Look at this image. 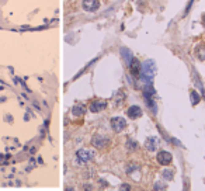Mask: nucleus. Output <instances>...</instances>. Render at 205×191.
Instances as JSON below:
<instances>
[{"label": "nucleus", "instance_id": "obj_1", "mask_svg": "<svg viewBox=\"0 0 205 191\" xmlns=\"http://www.w3.org/2000/svg\"><path fill=\"white\" fill-rule=\"evenodd\" d=\"M156 75V65L155 62H153L152 59H148L145 60V62L142 63V66H141V77H142L143 82H146L148 84H150V82H152V79L155 77Z\"/></svg>", "mask_w": 205, "mask_h": 191}, {"label": "nucleus", "instance_id": "obj_11", "mask_svg": "<svg viewBox=\"0 0 205 191\" xmlns=\"http://www.w3.org/2000/svg\"><path fill=\"white\" fill-rule=\"evenodd\" d=\"M121 56L124 58V60H125V63L129 66V63H131V60L133 59L132 56V52L128 49V48H121Z\"/></svg>", "mask_w": 205, "mask_h": 191}, {"label": "nucleus", "instance_id": "obj_12", "mask_svg": "<svg viewBox=\"0 0 205 191\" xmlns=\"http://www.w3.org/2000/svg\"><path fill=\"white\" fill-rule=\"evenodd\" d=\"M195 55L199 60H205V45H199L195 49Z\"/></svg>", "mask_w": 205, "mask_h": 191}, {"label": "nucleus", "instance_id": "obj_2", "mask_svg": "<svg viewBox=\"0 0 205 191\" xmlns=\"http://www.w3.org/2000/svg\"><path fill=\"white\" fill-rule=\"evenodd\" d=\"M93 159V152L87 150V149H80L76 153V163L77 165H86Z\"/></svg>", "mask_w": 205, "mask_h": 191}, {"label": "nucleus", "instance_id": "obj_13", "mask_svg": "<svg viewBox=\"0 0 205 191\" xmlns=\"http://www.w3.org/2000/svg\"><path fill=\"white\" fill-rule=\"evenodd\" d=\"M72 114L75 117H80V115H83L84 114V107L83 106H75L72 108Z\"/></svg>", "mask_w": 205, "mask_h": 191}, {"label": "nucleus", "instance_id": "obj_10", "mask_svg": "<svg viewBox=\"0 0 205 191\" xmlns=\"http://www.w3.org/2000/svg\"><path fill=\"white\" fill-rule=\"evenodd\" d=\"M141 63H139L138 59H132L131 60V63H129V69H131V73H132L133 76H139L141 75Z\"/></svg>", "mask_w": 205, "mask_h": 191}, {"label": "nucleus", "instance_id": "obj_5", "mask_svg": "<svg viewBox=\"0 0 205 191\" xmlns=\"http://www.w3.org/2000/svg\"><path fill=\"white\" fill-rule=\"evenodd\" d=\"M82 6L86 11H90V13H91V11H96L100 7V2L99 0H83Z\"/></svg>", "mask_w": 205, "mask_h": 191}, {"label": "nucleus", "instance_id": "obj_16", "mask_svg": "<svg viewBox=\"0 0 205 191\" xmlns=\"http://www.w3.org/2000/svg\"><path fill=\"white\" fill-rule=\"evenodd\" d=\"M128 148H129V150H135V149L138 148V143L133 142L132 139H129V141H128Z\"/></svg>", "mask_w": 205, "mask_h": 191}, {"label": "nucleus", "instance_id": "obj_8", "mask_svg": "<svg viewBox=\"0 0 205 191\" xmlns=\"http://www.w3.org/2000/svg\"><path fill=\"white\" fill-rule=\"evenodd\" d=\"M126 115L132 119L139 118V117H142V108L139 106H131L128 108V111H126Z\"/></svg>", "mask_w": 205, "mask_h": 191}, {"label": "nucleus", "instance_id": "obj_3", "mask_svg": "<svg viewBox=\"0 0 205 191\" xmlns=\"http://www.w3.org/2000/svg\"><path fill=\"white\" fill-rule=\"evenodd\" d=\"M111 128L114 132H121L126 128V121L122 117H114L111 119Z\"/></svg>", "mask_w": 205, "mask_h": 191}, {"label": "nucleus", "instance_id": "obj_9", "mask_svg": "<svg viewBox=\"0 0 205 191\" xmlns=\"http://www.w3.org/2000/svg\"><path fill=\"white\" fill-rule=\"evenodd\" d=\"M145 146L149 152H155L157 149V138L156 136H150V138L146 139L145 142Z\"/></svg>", "mask_w": 205, "mask_h": 191}, {"label": "nucleus", "instance_id": "obj_15", "mask_svg": "<svg viewBox=\"0 0 205 191\" xmlns=\"http://www.w3.org/2000/svg\"><path fill=\"white\" fill-rule=\"evenodd\" d=\"M163 177H164L166 180H172V178H173V171L172 170H167V169H166V170H163Z\"/></svg>", "mask_w": 205, "mask_h": 191}, {"label": "nucleus", "instance_id": "obj_6", "mask_svg": "<svg viewBox=\"0 0 205 191\" xmlns=\"http://www.w3.org/2000/svg\"><path fill=\"white\" fill-rule=\"evenodd\" d=\"M107 143H108V139H107V136H102V135H96V136H93V139H91V145L99 149L104 148Z\"/></svg>", "mask_w": 205, "mask_h": 191}, {"label": "nucleus", "instance_id": "obj_7", "mask_svg": "<svg viewBox=\"0 0 205 191\" xmlns=\"http://www.w3.org/2000/svg\"><path fill=\"white\" fill-rule=\"evenodd\" d=\"M107 106L106 100H94V101L90 103V111L91 112H99L101 110H104Z\"/></svg>", "mask_w": 205, "mask_h": 191}, {"label": "nucleus", "instance_id": "obj_4", "mask_svg": "<svg viewBox=\"0 0 205 191\" xmlns=\"http://www.w3.org/2000/svg\"><path fill=\"white\" fill-rule=\"evenodd\" d=\"M157 162H159V165H162V166H167V165H170L172 163V160H173V156H172V153L170 152H166V150H160L159 153H157Z\"/></svg>", "mask_w": 205, "mask_h": 191}, {"label": "nucleus", "instance_id": "obj_14", "mask_svg": "<svg viewBox=\"0 0 205 191\" xmlns=\"http://www.w3.org/2000/svg\"><path fill=\"white\" fill-rule=\"evenodd\" d=\"M190 100H191L192 106L198 104V103H199V96H198V93H197V92H191V93H190Z\"/></svg>", "mask_w": 205, "mask_h": 191}, {"label": "nucleus", "instance_id": "obj_17", "mask_svg": "<svg viewBox=\"0 0 205 191\" xmlns=\"http://www.w3.org/2000/svg\"><path fill=\"white\" fill-rule=\"evenodd\" d=\"M202 23H204V27H205V14L202 16Z\"/></svg>", "mask_w": 205, "mask_h": 191}]
</instances>
